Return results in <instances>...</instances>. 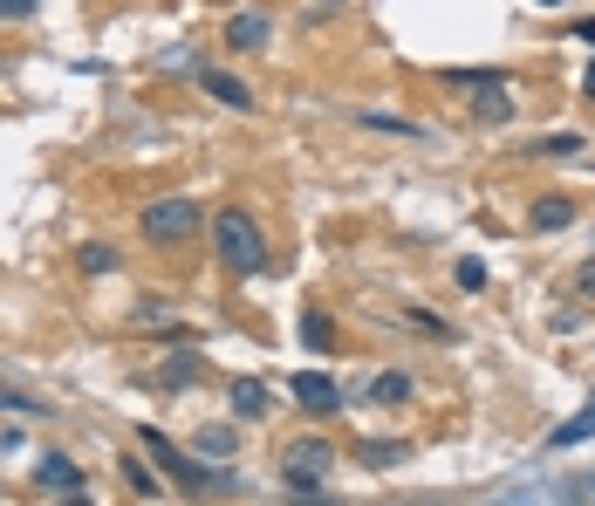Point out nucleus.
I'll return each mask as SVG.
<instances>
[{
    "mask_svg": "<svg viewBox=\"0 0 595 506\" xmlns=\"http://www.w3.org/2000/svg\"><path fill=\"white\" fill-rule=\"evenodd\" d=\"M356 123H364V131H383V137H425V123L391 117V110H356Z\"/></svg>",
    "mask_w": 595,
    "mask_h": 506,
    "instance_id": "10",
    "label": "nucleus"
},
{
    "mask_svg": "<svg viewBox=\"0 0 595 506\" xmlns=\"http://www.w3.org/2000/svg\"><path fill=\"white\" fill-rule=\"evenodd\" d=\"M75 267H83V274H110V267H117V246H96V240H90L83 253H75Z\"/></svg>",
    "mask_w": 595,
    "mask_h": 506,
    "instance_id": "21",
    "label": "nucleus"
},
{
    "mask_svg": "<svg viewBox=\"0 0 595 506\" xmlns=\"http://www.w3.org/2000/svg\"><path fill=\"white\" fill-rule=\"evenodd\" d=\"M404 451H410V445H397V438H370V445H364V451H356V459H364V466H370V472H391V466H397V459H404Z\"/></svg>",
    "mask_w": 595,
    "mask_h": 506,
    "instance_id": "16",
    "label": "nucleus"
},
{
    "mask_svg": "<svg viewBox=\"0 0 595 506\" xmlns=\"http://www.w3.org/2000/svg\"><path fill=\"white\" fill-rule=\"evenodd\" d=\"M404 322L418 328V336H431V342H452V336H459V328H452L445 315H431V309H404Z\"/></svg>",
    "mask_w": 595,
    "mask_h": 506,
    "instance_id": "19",
    "label": "nucleus"
},
{
    "mask_svg": "<svg viewBox=\"0 0 595 506\" xmlns=\"http://www.w3.org/2000/svg\"><path fill=\"white\" fill-rule=\"evenodd\" d=\"M410 390H418V384H410L404 370H383V376H370V397H377V403H410Z\"/></svg>",
    "mask_w": 595,
    "mask_h": 506,
    "instance_id": "14",
    "label": "nucleus"
},
{
    "mask_svg": "<svg viewBox=\"0 0 595 506\" xmlns=\"http://www.w3.org/2000/svg\"><path fill=\"white\" fill-rule=\"evenodd\" d=\"M138 445L151 451V459H158V472L171 479V486L178 493H233V486H240V479H233V472H213V466H205V459H192V451H178L165 432H158V424H138Z\"/></svg>",
    "mask_w": 595,
    "mask_h": 506,
    "instance_id": "1",
    "label": "nucleus"
},
{
    "mask_svg": "<svg viewBox=\"0 0 595 506\" xmlns=\"http://www.w3.org/2000/svg\"><path fill=\"white\" fill-rule=\"evenodd\" d=\"M35 479H41V486H56V493H75V486H83V472H75V459H62V451H48V459L35 466Z\"/></svg>",
    "mask_w": 595,
    "mask_h": 506,
    "instance_id": "9",
    "label": "nucleus"
},
{
    "mask_svg": "<svg viewBox=\"0 0 595 506\" xmlns=\"http://www.w3.org/2000/svg\"><path fill=\"white\" fill-rule=\"evenodd\" d=\"M199 89L213 96V104H226V110H253V89L240 83V75H226V69H199Z\"/></svg>",
    "mask_w": 595,
    "mask_h": 506,
    "instance_id": "7",
    "label": "nucleus"
},
{
    "mask_svg": "<svg viewBox=\"0 0 595 506\" xmlns=\"http://www.w3.org/2000/svg\"><path fill=\"white\" fill-rule=\"evenodd\" d=\"M301 342L316 349V357H322V349H335V322H329L322 309H308V315H301Z\"/></svg>",
    "mask_w": 595,
    "mask_h": 506,
    "instance_id": "17",
    "label": "nucleus"
},
{
    "mask_svg": "<svg viewBox=\"0 0 595 506\" xmlns=\"http://www.w3.org/2000/svg\"><path fill=\"white\" fill-rule=\"evenodd\" d=\"M192 451L205 466H219V459H233V432H226V424H205V432L192 438Z\"/></svg>",
    "mask_w": 595,
    "mask_h": 506,
    "instance_id": "13",
    "label": "nucleus"
},
{
    "mask_svg": "<svg viewBox=\"0 0 595 506\" xmlns=\"http://www.w3.org/2000/svg\"><path fill=\"white\" fill-rule=\"evenodd\" d=\"M568 35H575V41H595V14H588V21H575V28H568Z\"/></svg>",
    "mask_w": 595,
    "mask_h": 506,
    "instance_id": "27",
    "label": "nucleus"
},
{
    "mask_svg": "<svg viewBox=\"0 0 595 506\" xmlns=\"http://www.w3.org/2000/svg\"><path fill=\"white\" fill-rule=\"evenodd\" d=\"M582 96H588V104H595V62H588V75H582Z\"/></svg>",
    "mask_w": 595,
    "mask_h": 506,
    "instance_id": "29",
    "label": "nucleus"
},
{
    "mask_svg": "<svg viewBox=\"0 0 595 506\" xmlns=\"http://www.w3.org/2000/svg\"><path fill=\"white\" fill-rule=\"evenodd\" d=\"M35 14V0H0V21H28Z\"/></svg>",
    "mask_w": 595,
    "mask_h": 506,
    "instance_id": "24",
    "label": "nucleus"
},
{
    "mask_svg": "<svg viewBox=\"0 0 595 506\" xmlns=\"http://www.w3.org/2000/svg\"><path fill=\"white\" fill-rule=\"evenodd\" d=\"M445 83H452V89H500L507 69H445Z\"/></svg>",
    "mask_w": 595,
    "mask_h": 506,
    "instance_id": "18",
    "label": "nucleus"
},
{
    "mask_svg": "<svg viewBox=\"0 0 595 506\" xmlns=\"http://www.w3.org/2000/svg\"><path fill=\"white\" fill-rule=\"evenodd\" d=\"M138 226H144V240H151V246H171V240H192L199 226H205V213L192 206V198H151Z\"/></svg>",
    "mask_w": 595,
    "mask_h": 506,
    "instance_id": "3",
    "label": "nucleus"
},
{
    "mask_svg": "<svg viewBox=\"0 0 595 506\" xmlns=\"http://www.w3.org/2000/svg\"><path fill=\"white\" fill-rule=\"evenodd\" d=\"M192 376H199V363H192V357H178V363H165V370H158V384H165V390H186Z\"/></svg>",
    "mask_w": 595,
    "mask_h": 506,
    "instance_id": "23",
    "label": "nucleus"
},
{
    "mask_svg": "<svg viewBox=\"0 0 595 506\" xmlns=\"http://www.w3.org/2000/svg\"><path fill=\"white\" fill-rule=\"evenodd\" d=\"M527 226H534V233H561V226H575V198H561V192H548V198H534V213H527Z\"/></svg>",
    "mask_w": 595,
    "mask_h": 506,
    "instance_id": "8",
    "label": "nucleus"
},
{
    "mask_svg": "<svg viewBox=\"0 0 595 506\" xmlns=\"http://www.w3.org/2000/svg\"><path fill=\"white\" fill-rule=\"evenodd\" d=\"M329 466H335V445H329V438H295L288 451H281V479H288L295 493L322 486V479H329Z\"/></svg>",
    "mask_w": 595,
    "mask_h": 506,
    "instance_id": "4",
    "label": "nucleus"
},
{
    "mask_svg": "<svg viewBox=\"0 0 595 506\" xmlns=\"http://www.w3.org/2000/svg\"><path fill=\"white\" fill-rule=\"evenodd\" d=\"M534 8H561V0H534Z\"/></svg>",
    "mask_w": 595,
    "mask_h": 506,
    "instance_id": "30",
    "label": "nucleus"
},
{
    "mask_svg": "<svg viewBox=\"0 0 595 506\" xmlns=\"http://www.w3.org/2000/svg\"><path fill=\"white\" fill-rule=\"evenodd\" d=\"M62 506H96V499H90L83 486H75V493H62Z\"/></svg>",
    "mask_w": 595,
    "mask_h": 506,
    "instance_id": "28",
    "label": "nucleus"
},
{
    "mask_svg": "<svg viewBox=\"0 0 595 506\" xmlns=\"http://www.w3.org/2000/svg\"><path fill=\"white\" fill-rule=\"evenodd\" d=\"M575 294H582V301H595V261H588V267L575 274Z\"/></svg>",
    "mask_w": 595,
    "mask_h": 506,
    "instance_id": "26",
    "label": "nucleus"
},
{
    "mask_svg": "<svg viewBox=\"0 0 595 506\" xmlns=\"http://www.w3.org/2000/svg\"><path fill=\"white\" fill-rule=\"evenodd\" d=\"M473 117H479V123H513V96H507V83H500V89H479Z\"/></svg>",
    "mask_w": 595,
    "mask_h": 506,
    "instance_id": "15",
    "label": "nucleus"
},
{
    "mask_svg": "<svg viewBox=\"0 0 595 506\" xmlns=\"http://www.w3.org/2000/svg\"><path fill=\"white\" fill-rule=\"evenodd\" d=\"M226 41L240 48V56H261V48L274 41V21H267L261 8H247V14H233V21H226Z\"/></svg>",
    "mask_w": 595,
    "mask_h": 506,
    "instance_id": "6",
    "label": "nucleus"
},
{
    "mask_svg": "<svg viewBox=\"0 0 595 506\" xmlns=\"http://www.w3.org/2000/svg\"><path fill=\"white\" fill-rule=\"evenodd\" d=\"M582 438H595V403H588V411H575L568 424H555V432H548V451H568V445H582Z\"/></svg>",
    "mask_w": 595,
    "mask_h": 506,
    "instance_id": "12",
    "label": "nucleus"
},
{
    "mask_svg": "<svg viewBox=\"0 0 595 506\" xmlns=\"http://www.w3.org/2000/svg\"><path fill=\"white\" fill-rule=\"evenodd\" d=\"M288 390H295V403H301V411H316V418H329V411H343V390H335V384H329V376H322V370H301V376H295V384H288Z\"/></svg>",
    "mask_w": 595,
    "mask_h": 506,
    "instance_id": "5",
    "label": "nucleus"
},
{
    "mask_svg": "<svg viewBox=\"0 0 595 506\" xmlns=\"http://www.w3.org/2000/svg\"><path fill=\"white\" fill-rule=\"evenodd\" d=\"M233 418H267V384H253V376H240V384H233Z\"/></svg>",
    "mask_w": 595,
    "mask_h": 506,
    "instance_id": "11",
    "label": "nucleus"
},
{
    "mask_svg": "<svg viewBox=\"0 0 595 506\" xmlns=\"http://www.w3.org/2000/svg\"><path fill=\"white\" fill-rule=\"evenodd\" d=\"M295 506H343V499H335V493H316V486H308V493H295Z\"/></svg>",
    "mask_w": 595,
    "mask_h": 506,
    "instance_id": "25",
    "label": "nucleus"
},
{
    "mask_svg": "<svg viewBox=\"0 0 595 506\" xmlns=\"http://www.w3.org/2000/svg\"><path fill=\"white\" fill-rule=\"evenodd\" d=\"M213 253H219V267L226 274H261L267 267V233H261V219L253 213H240V206H226L219 219H213Z\"/></svg>",
    "mask_w": 595,
    "mask_h": 506,
    "instance_id": "2",
    "label": "nucleus"
},
{
    "mask_svg": "<svg viewBox=\"0 0 595 506\" xmlns=\"http://www.w3.org/2000/svg\"><path fill=\"white\" fill-rule=\"evenodd\" d=\"M123 486H131L138 499H158V479H151V466H144V459H123Z\"/></svg>",
    "mask_w": 595,
    "mask_h": 506,
    "instance_id": "20",
    "label": "nucleus"
},
{
    "mask_svg": "<svg viewBox=\"0 0 595 506\" xmlns=\"http://www.w3.org/2000/svg\"><path fill=\"white\" fill-rule=\"evenodd\" d=\"M452 274H459V288H465V294H486V261H473V253H465Z\"/></svg>",
    "mask_w": 595,
    "mask_h": 506,
    "instance_id": "22",
    "label": "nucleus"
}]
</instances>
